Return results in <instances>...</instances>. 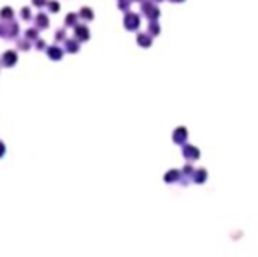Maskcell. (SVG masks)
I'll return each mask as SVG.
<instances>
[{"label":"cell","instance_id":"cell-3","mask_svg":"<svg viewBox=\"0 0 258 257\" xmlns=\"http://www.w3.org/2000/svg\"><path fill=\"white\" fill-rule=\"evenodd\" d=\"M49 57L58 60V58H62V51H60L58 48H49Z\"/></svg>","mask_w":258,"mask_h":257},{"label":"cell","instance_id":"cell-9","mask_svg":"<svg viewBox=\"0 0 258 257\" xmlns=\"http://www.w3.org/2000/svg\"><path fill=\"white\" fill-rule=\"evenodd\" d=\"M21 16H23V18H30V13H28V9H23V11H21Z\"/></svg>","mask_w":258,"mask_h":257},{"label":"cell","instance_id":"cell-11","mask_svg":"<svg viewBox=\"0 0 258 257\" xmlns=\"http://www.w3.org/2000/svg\"><path fill=\"white\" fill-rule=\"evenodd\" d=\"M19 48H21V49H28V42H19Z\"/></svg>","mask_w":258,"mask_h":257},{"label":"cell","instance_id":"cell-5","mask_svg":"<svg viewBox=\"0 0 258 257\" xmlns=\"http://www.w3.org/2000/svg\"><path fill=\"white\" fill-rule=\"evenodd\" d=\"M9 16H13V11H11L9 7L2 9V18H9Z\"/></svg>","mask_w":258,"mask_h":257},{"label":"cell","instance_id":"cell-4","mask_svg":"<svg viewBox=\"0 0 258 257\" xmlns=\"http://www.w3.org/2000/svg\"><path fill=\"white\" fill-rule=\"evenodd\" d=\"M76 34H77V37H83V41L88 39V32H86L85 27H77L76 28Z\"/></svg>","mask_w":258,"mask_h":257},{"label":"cell","instance_id":"cell-1","mask_svg":"<svg viewBox=\"0 0 258 257\" xmlns=\"http://www.w3.org/2000/svg\"><path fill=\"white\" fill-rule=\"evenodd\" d=\"M4 63H5V65H13V63H16V53L7 51V53L4 55Z\"/></svg>","mask_w":258,"mask_h":257},{"label":"cell","instance_id":"cell-13","mask_svg":"<svg viewBox=\"0 0 258 257\" xmlns=\"http://www.w3.org/2000/svg\"><path fill=\"white\" fill-rule=\"evenodd\" d=\"M4 155V145H2V143H0V157Z\"/></svg>","mask_w":258,"mask_h":257},{"label":"cell","instance_id":"cell-8","mask_svg":"<svg viewBox=\"0 0 258 257\" xmlns=\"http://www.w3.org/2000/svg\"><path fill=\"white\" fill-rule=\"evenodd\" d=\"M81 14H83V16H85V18H91V13H90V9H83V13H81Z\"/></svg>","mask_w":258,"mask_h":257},{"label":"cell","instance_id":"cell-10","mask_svg":"<svg viewBox=\"0 0 258 257\" xmlns=\"http://www.w3.org/2000/svg\"><path fill=\"white\" fill-rule=\"evenodd\" d=\"M67 48L70 49V51H74V49H76V44H74V42H69V44H67Z\"/></svg>","mask_w":258,"mask_h":257},{"label":"cell","instance_id":"cell-7","mask_svg":"<svg viewBox=\"0 0 258 257\" xmlns=\"http://www.w3.org/2000/svg\"><path fill=\"white\" fill-rule=\"evenodd\" d=\"M74 21H76V16H74V14H70V16L65 19V23H70V25H74Z\"/></svg>","mask_w":258,"mask_h":257},{"label":"cell","instance_id":"cell-2","mask_svg":"<svg viewBox=\"0 0 258 257\" xmlns=\"http://www.w3.org/2000/svg\"><path fill=\"white\" fill-rule=\"evenodd\" d=\"M35 21H37V27H40V28H46V27H48V18H46L44 14H39Z\"/></svg>","mask_w":258,"mask_h":257},{"label":"cell","instance_id":"cell-6","mask_svg":"<svg viewBox=\"0 0 258 257\" xmlns=\"http://www.w3.org/2000/svg\"><path fill=\"white\" fill-rule=\"evenodd\" d=\"M49 9L53 11V13H56V11H58V4H56V2H49Z\"/></svg>","mask_w":258,"mask_h":257},{"label":"cell","instance_id":"cell-12","mask_svg":"<svg viewBox=\"0 0 258 257\" xmlns=\"http://www.w3.org/2000/svg\"><path fill=\"white\" fill-rule=\"evenodd\" d=\"M34 4H35V5H42V4H44V0H34Z\"/></svg>","mask_w":258,"mask_h":257}]
</instances>
